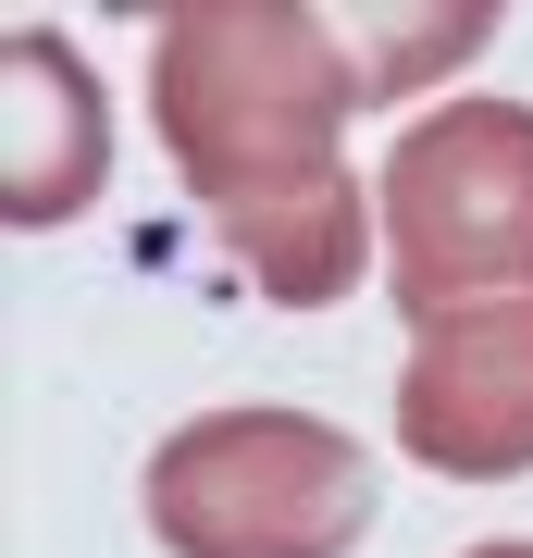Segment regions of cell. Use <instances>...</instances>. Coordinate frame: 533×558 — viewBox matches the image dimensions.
Wrapping results in <instances>:
<instances>
[{
    "label": "cell",
    "instance_id": "obj_1",
    "mask_svg": "<svg viewBox=\"0 0 533 558\" xmlns=\"http://www.w3.org/2000/svg\"><path fill=\"white\" fill-rule=\"evenodd\" d=\"M149 112L198 211L286 199L311 174H348V112H373L348 13H261V0H211L149 38Z\"/></svg>",
    "mask_w": 533,
    "mask_h": 558
},
{
    "label": "cell",
    "instance_id": "obj_2",
    "mask_svg": "<svg viewBox=\"0 0 533 558\" xmlns=\"http://www.w3.org/2000/svg\"><path fill=\"white\" fill-rule=\"evenodd\" d=\"M149 534L174 558H348L373 534V447L311 410H198L149 447Z\"/></svg>",
    "mask_w": 533,
    "mask_h": 558
},
{
    "label": "cell",
    "instance_id": "obj_3",
    "mask_svg": "<svg viewBox=\"0 0 533 558\" xmlns=\"http://www.w3.org/2000/svg\"><path fill=\"white\" fill-rule=\"evenodd\" d=\"M385 286L410 323L533 299V100H435L397 124L385 174Z\"/></svg>",
    "mask_w": 533,
    "mask_h": 558
},
{
    "label": "cell",
    "instance_id": "obj_4",
    "mask_svg": "<svg viewBox=\"0 0 533 558\" xmlns=\"http://www.w3.org/2000/svg\"><path fill=\"white\" fill-rule=\"evenodd\" d=\"M397 447L447 484L533 472V299H484L447 323H410L397 373Z\"/></svg>",
    "mask_w": 533,
    "mask_h": 558
},
{
    "label": "cell",
    "instance_id": "obj_5",
    "mask_svg": "<svg viewBox=\"0 0 533 558\" xmlns=\"http://www.w3.org/2000/svg\"><path fill=\"white\" fill-rule=\"evenodd\" d=\"M0 75H13V161H0V199H13V223H75L99 186H112V100H99V75L50 38V25H13Z\"/></svg>",
    "mask_w": 533,
    "mask_h": 558
},
{
    "label": "cell",
    "instance_id": "obj_6",
    "mask_svg": "<svg viewBox=\"0 0 533 558\" xmlns=\"http://www.w3.org/2000/svg\"><path fill=\"white\" fill-rule=\"evenodd\" d=\"M373 186L360 174H311L286 186V199H249L223 211V248H237V274L261 286L274 311H336L360 274H373Z\"/></svg>",
    "mask_w": 533,
    "mask_h": 558
},
{
    "label": "cell",
    "instance_id": "obj_7",
    "mask_svg": "<svg viewBox=\"0 0 533 558\" xmlns=\"http://www.w3.org/2000/svg\"><path fill=\"white\" fill-rule=\"evenodd\" d=\"M348 38H360V75H373V112L385 100H410V87H435V75H459V62H484L496 50V13L472 0H435V13H348Z\"/></svg>",
    "mask_w": 533,
    "mask_h": 558
},
{
    "label": "cell",
    "instance_id": "obj_8",
    "mask_svg": "<svg viewBox=\"0 0 533 558\" xmlns=\"http://www.w3.org/2000/svg\"><path fill=\"white\" fill-rule=\"evenodd\" d=\"M472 558H533V546H472Z\"/></svg>",
    "mask_w": 533,
    "mask_h": 558
}]
</instances>
